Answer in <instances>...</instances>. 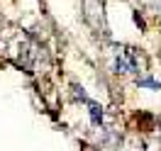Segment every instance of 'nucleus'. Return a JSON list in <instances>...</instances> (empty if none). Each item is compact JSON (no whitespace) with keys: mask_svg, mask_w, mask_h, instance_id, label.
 <instances>
[{"mask_svg":"<svg viewBox=\"0 0 161 151\" xmlns=\"http://www.w3.org/2000/svg\"><path fill=\"white\" fill-rule=\"evenodd\" d=\"M112 68L115 73H134V76H144L149 71V59L147 54L137 46H127V44H115L112 46Z\"/></svg>","mask_w":161,"mask_h":151,"instance_id":"obj_1","label":"nucleus"},{"mask_svg":"<svg viewBox=\"0 0 161 151\" xmlns=\"http://www.w3.org/2000/svg\"><path fill=\"white\" fill-rule=\"evenodd\" d=\"M3 49H5V54H8L20 68L27 71V73H32L34 61L39 59V46H37L27 34H22V32H17L15 37H5Z\"/></svg>","mask_w":161,"mask_h":151,"instance_id":"obj_2","label":"nucleus"},{"mask_svg":"<svg viewBox=\"0 0 161 151\" xmlns=\"http://www.w3.org/2000/svg\"><path fill=\"white\" fill-rule=\"evenodd\" d=\"M80 12H83V22L91 27L98 37H108V20H105V5L100 0H83L80 3Z\"/></svg>","mask_w":161,"mask_h":151,"instance_id":"obj_3","label":"nucleus"},{"mask_svg":"<svg viewBox=\"0 0 161 151\" xmlns=\"http://www.w3.org/2000/svg\"><path fill=\"white\" fill-rule=\"evenodd\" d=\"M88 107H91V120H93V124H100V122H103V110H100V105H95L93 100H88Z\"/></svg>","mask_w":161,"mask_h":151,"instance_id":"obj_4","label":"nucleus"},{"mask_svg":"<svg viewBox=\"0 0 161 151\" xmlns=\"http://www.w3.org/2000/svg\"><path fill=\"white\" fill-rule=\"evenodd\" d=\"M137 85L139 88H151V90H161V83L154 81V78H137Z\"/></svg>","mask_w":161,"mask_h":151,"instance_id":"obj_5","label":"nucleus"},{"mask_svg":"<svg viewBox=\"0 0 161 151\" xmlns=\"http://www.w3.org/2000/svg\"><path fill=\"white\" fill-rule=\"evenodd\" d=\"M134 22H137V24H139L142 30H144V20H142V15H139V10L134 12Z\"/></svg>","mask_w":161,"mask_h":151,"instance_id":"obj_6","label":"nucleus"},{"mask_svg":"<svg viewBox=\"0 0 161 151\" xmlns=\"http://www.w3.org/2000/svg\"><path fill=\"white\" fill-rule=\"evenodd\" d=\"M156 20L161 22V3H159V5H156Z\"/></svg>","mask_w":161,"mask_h":151,"instance_id":"obj_7","label":"nucleus"}]
</instances>
